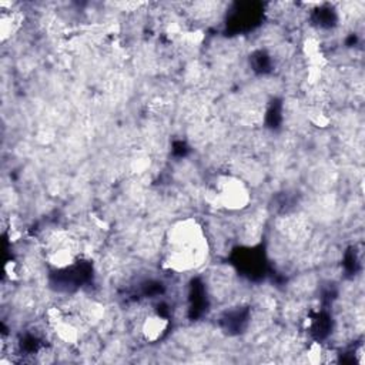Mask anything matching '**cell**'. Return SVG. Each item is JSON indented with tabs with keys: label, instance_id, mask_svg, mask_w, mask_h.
<instances>
[{
	"label": "cell",
	"instance_id": "obj_4",
	"mask_svg": "<svg viewBox=\"0 0 365 365\" xmlns=\"http://www.w3.org/2000/svg\"><path fill=\"white\" fill-rule=\"evenodd\" d=\"M46 259L47 262L58 269L71 267L76 261V252L73 250V247L70 245V242L64 244L60 238L54 240L51 242V247L48 248L47 254H46Z\"/></svg>",
	"mask_w": 365,
	"mask_h": 365
},
{
	"label": "cell",
	"instance_id": "obj_2",
	"mask_svg": "<svg viewBox=\"0 0 365 365\" xmlns=\"http://www.w3.org/2000/svg\"><path fill=\"white\" fill-rule=\"evenodd\" d=\"M207 201L225 211H241L251 202V191L241 178L235 175H220L207 191Z\"/></svg>",
	"mask_w": 365,
	"mask_h": 365
},
{
	"label": "cell",
	"instance_id": "obj_5",
	"mask_svg": "<svg viewBox=\"0 0 365 365\" xmlns=\"http://www.w3.org/2000/svg\"><path fill=\"white\" fill-rule=\"evenodd\" d=\"M170 322L158 314L147 315L141 322V335L147 342H155L167 332Z\"/></svg>",
	"mask_w": 365,
	"mask_h": 365
},
{
	"label": "cell",
	"instance_id": "obj_6",
	"mask_svg": "<svg viewBox=\"0 0 365 365\" xmlns=\"http://www.w3.org/2000/svg\"><path fill=\"white\" fill-rule=\"evenodd\" d=\"M23 17L19 11H11V10H3L0 16V34L1 40L6 41L10 38L21 26Z\"/></svg>",
	"mask_w": 365,
	"mask_h": 365
},
{
	"label": "cell",
	"instance_id": "obj_7",
	"mask_svg": "<svg viewBox=\"0 0 365 365\" xmlns=\"http://www.w3.org/2000/svg\"><path fill=\"white\" fill-rule=\"evenodd\" d=\"M324 351L321 348L319 344H312L308 351H307V359L308 362L311 364H317V362H321L322 361V356H324Z\"/></svg>",
	"mask_w": 365,
	"mask_h": 365
},
{
	"label": "cell",
	"instance_id": "obj_1",
	"mask_svg": "<svg viewBox=\"0 0 365 365\" xmlns=\"http://www.w3.org/2000/svg\"><path fill=\"white\" fill-rule=\"evenodd\" d=\"M208 252L207 235L195 218H184L170 227L165 237V268L174 272H190L207 261Z\"/></svg>",
	"mask_w": 365,
	"mask_h": 365
},
{
	"label": "cell",
	"instance_id": "obj_3",
	"mask_svg": "<svg viewBox=\"0 0 365 365\" xmlns=\"http://www.w3.org/2000/svg\"><path fill=\"white\" fill-rule=\"evenodd\" d=\"M47 322L60 341L66 344H76L78 341V328L58 308H50L47 311Z\"/></svg>",
	"mask_w": 365,
	"mask_h": 365
}]
</instances>
